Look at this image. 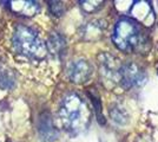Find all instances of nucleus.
Wrapping results in <instances>:
<instances>
[{
    "mask_svg": "<svg viewBox=\"0 0 158 142\" xmlns=\"http://www.w3.org/2000/svg\"><path fill=\"white\" fill-rule=\"evenodd\" d=\"M117 77L125 88L139 87L146 82L145 71L135 63H127V64L122 65L118 69Z\"/></svg>",
    "mask_w": 158,
    "mask_h": 142,
    "instance_id": "4",
    "label": "nucleus"
},
{
    "mask_svg": "<svg viewBox=\"0 0 158 142\" xmlns=\"http://www.w3.org/2000/svg\"><path fill=\"white\" fill-rule=\"evenodd\" d=\"M102 4L103 1H80V7L86 13H92L102 7Z\"/></svg>",
    "mask_w": 158,
    "mask_h": 142,
    "instance_id": "8",
    "label": "nucleus"
},
{
    "mask_svg": "<svg viewBox=\"0 0 158 142\" xmlns=\"http://www.w3.org/2000/svg\"><path fill=\"white\" fill-rule=\"evenodd\" d=\"M144 32L137 21L131 18H122L117 21L112 41L120 51L131 54L137 51L144 41Z\"/></svg>",
    "mask_w": 158,
    "mask_h": 142,
    "instance_id": "2",
    "label": "nucleus"
},
{
    "mask_svg": "<svg viewBox=\"0 0 158 142\" xmlns=\"http://www.w3.org/2000/svg\"><path fill=\"white\" fill-rule=\"evenodd\" d=\"M66 47V41L64 39V37L59 33H53L50 36L48 41H47V47L48 51L52 54L56 56H60L64 54Z\"/></svg>",
    "mask_w": 158,
    "mask_h": 142,
    "instance_id": "7",
    "label": "nucleus"
},
{
    "mask_svg": "<svg viewBox=\"0 0 158 142\" xmlns=\"http://www.w3.org/2000/svg\"><path fill=\"white\" fill-rule=\"evenodd\" d=\"M13 45L19 54L33 59H43L47 54L46 45L38 33L27 26H18L13 36Z\"/></svg>",
    "mask_w": 158,
    "mask_h": 142,
    "instance_id": "3",
    "label": "nucleus"
},
{
    "mask_svg": "<svg viewBox=\"0 0 158 142\" xmlns=\"http://www.w3.org/2000/svg\"><path fill=\"white\" fill-rule=\"evenodd\" d=\"M59 120L64 129L74 135L89 127L91 111L80 95L71 93L66 95L60 103Z\"/></svg>",
    "mask_w": 158,
    "mask_h": 142,
    "instance_id": "1",
    "label": "nucleus"
},
{
    "mask_svg": "<svg viewBox=\"0 0 158 142\" xmlns=\"http://www.w3.org/2000/svg\"><path fill=\"white\" fill-rule=\"evenodd\" d=\"M48 6H50V10H51L53 15H57V17L63 15L64 11H65L63 2H60V1H50Z\"/></svg>",
    "mask_w": 158,
    "mask_h": 142,
    "instance_id": "9",
    "label": "nucleus"
},
{
    "mask_svg": "<svg viewBox=\"0 0 158 142\" xmlns=\"http://www.w3.org/2000/svg\"><path fill=\"white\" fill-rule=\"evenodd\" d=\"M8 7L13 13L23 17H33L39 12V2L32 0H12L8 1Z\"/></svg>",
    "mask_w": 158,
    "mask_h": 142,
    "instance_id": "6",
    "label": "nucleus"
},
{
    "mask_svg": "<svg viewBox=\"0 0 158 142\" xmlns=\"http://www.w3.org/2000/svg\"><path fill=\"white\" fill-rule=\"evenodd\" d=\"M69 78L73 83H84L92 75V67L85 59H78L72 62L67 69Z\"/></svg>",
    "mask_w": 158,
    "mask_h": 142,
    "instance_id": "5",
    "label": "nucleus"
}]
</instances>
